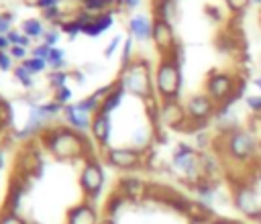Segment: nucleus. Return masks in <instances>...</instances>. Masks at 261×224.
Wrapping results in <instances>:
<instances>
[{
  "label": "nucleus",
  "instance_id": "e433bc0d",
  "mask_svg": "<svg viewBox=\"0 0 261 224\" xmlns=\"http://www.w3.org/2000/svg\"><path fill=\"white\" fill-rule=\"evenodd\" d=\"M49 53H51V47L49 45H45V43H41V45H37V47H33V57H39V59H45L47 61V57H49Z\"/></svg>",
  "mask_w": 261,
  "mask_h": 224
},
{
  "label": "nucleus",
  "instance_id": "2eb2a0df",
  "mask_svg": "<svg viewBox=\"0 0 261 224\" xmlns=\"http://www.w3.org/2000/svg\"><path fill=\"white\" fill-rule=\"evenodd\" d=\"M110 130H112L110 114L96 112V114L92 116V126H90L92 141H94L98 147H106V145H108V141H110Z\"/></svg>",
  "mask_w": 261,
  "mask_h": 224
},
{
  "label": "nucleus",
  "instance_id": "423d86ee",
  "mask_svg": "<svg viewBox=\"0 0 261 224\" xmlns=\"http://www.w3.org/2000/svg\"><path fill=\"white\" fill-rule=\"evenodd\" d=\"M104 161L110 167L122 169V171H133V169H141L147 167L145 161V153L133 149V147H116V149H108L104 153Z\"/></svg>",
  "mask_w": 261,
  "mask_h": 224
},
{
  "label": "nucleus",
  "instance_id": "c9c22d12",
  "mask_svg": "<svg viewBox=\"0 0 261 224\" xmlns=\"http://www.w3.org/2000/svg\"><path fill=\"white\" fill-rule=\"evenodd\" d=\"M120 43H122V37H120V35L112 37V39H110V43H108V45H106V49H104V55H106V57H112V55L116 53V49H118V45H120Z\"/></svg>",
  "mask_w": 261,
  "mask_h": 224
},
{
  "label": "nucleus",
  "instance_id": "49530a36",
  "mask_svg": "<svg viewBox=\"0 0 261 224\" xmlns=\"http://www.w3.org/2000/svg\"><path fill=\"white\" fill-rule=\"evenodd\" d=\"M4 167V155H2V149H0V169Z\"/></svg>",
  "mask_w": 261,
  "mask_h": 224
},
{
  "label": "nucleus",
  "instance_id": "0eeeda50",
  "mask_svg": "<svg viewBox=\"0 0 261 224\" xmlns=\"http://www.w3.org/2000/svg\"><path fill=\"white\" fill-rule=\"evenodd\" d=\"M232 204H234V208H237L241 214H245L247 218L257 220L259 214H261V202H259V195H257V191L253 189V185L247 183V181H239V183H234Z\"/></svg>",
  "mask_w": 261,
  "mask_h": 224
},
{
  "label": "nucleus",
  "instance_id": "c03bdc74",
  "mask_svg": "<svg viewBox=\"0 0 261 224\" xmlns=\"http://www.w3.org/2000/svg\"><path fill=\"white\" fill-rule=\"evenodd\" d=\"M253 83L257 86V90H259V94H261V75H259V77H255V79H253Z\"/></svg>",
  "mask_w": 261,
  "mask_h": 224
},
{
  "label": "nucleus",
  "instance_id": "f03ea898",
  "mask_svg": "<svg viewBox=\"0 0 261 224\" xmlns=\"http://www.w3.org/2000/svg\"><path fill=\"white\" fill-rule=\"evenodd\" d=\"M118 83L126 94H133L137 98H153L155 96V83L151 81L149 63L143 57H135L126 67H122Z\"/></svg>",
  "mask_w": 261,
  "mask_h": 224
},
{
  "label": "nucleus",
  "instance_id": "f8f14e48",
  "mask_svg": "<svg viewBox=\"0 0 261 224\" xmlns=\"http://www.w3.org/2000/svg\"><path fill=\"white\" fill-rule=\"evenodd\" d=\"M61 114H63V120L67 122V126L73 128V130H77V132H82V134L86 130H90V126H92V114L86 112L82 106H77V102L63 106V112Z\"/></svg>",
  "mask_w": 261,
  "mask_h": 224
},
{
  "label": "nucleus",
  "instance_id": "2f4dec72",
  "mask_svg": "<svg viewBox=\"0 0 261 224\" xmlns=\"http://www.w3.org/2000/svg\"><path fill=\"white\" fill-rule=\"evenodd\" d=\"M224 2H226V6L230 8V12H234V14L245 12L247 6L251 4V0H224Z\"/></svg>",
  "mask_w": 261,
  "mask_h": 224
},
{
  "label": "nucleus",
  "instance_id": "f257e3e1",
  "mask_svg": "<svg viewBox=\"0 0 261 224\" xmlns=\"http://www.w3.org/2000/svg\"><path fill=\"white\" fill-rule=\"evenodd\" d=\"M41 143L47 151H51L59 159H84L94 161L90 151V143L86 134L69 128V126H47L41 132Z\"/></svg>",
  "mask_w": 261,
  "mask_h": 224
},
{
  "label": "nucleus",
  "instance_id": "ea45409f",
  "mask_svg": "<svg viewBox=\"0 0 261 224\" xmlns=\"http://www.w3.org/2000/svg\"><path fill=\"white\" fill-rule=\"evenodd\" d=\"M12 45H10V41H8V37L6 35H0V51H8Z\"/></svg>",
  "mask_w": 261,
  "mask_h": 224
},
{
  "label": "nucleus",
  "instance_id": "de8ad7c7",
  "mask_svg": "<svg viewBox=\"0 0 261 224\" xmlns=\"http://www.w3.org/2000/svg\"><path fill=\"white\" fill-rule=\"evenodd\" d=\"M251 2H253V4H261V0H251Z\"/></svg>",
  "mask_w": 261,
  "mask_h": 224
},
{
  "label": "nucleus",
  "instance_id": "dca6fc26",
  "mask_svg": "<svg viewBox=\"0 0 261 224\" xmlns=\"http://www.w3.org/2000/svg\"><path fill=\"white\" fill-rule=\"evenodd\" d=\"M65 224H98V212L90 202H80L69 208Z\"/></svg>",
  "mask_w": 261,
  "mask_h": 224
},
{
  "label": "nucleus",
  "instance_id": "6e6552de",
  "mask_svg": "<svg viewBox=\"0 0 261 224\" xmlns=\"http://www.w3.org/2000/svg\"><path fill=\"white\" fill-rule=\"evenodd\" d=\"M80 185L86 193V202H94V198L102 191V185H104V171L100 167V163L96 161H86L82 173H80Z\"/></svg>",
  "mask_w": 261,
  "mask_h": 224
},
{
  "label": "nucleus",
  "instance_id": "f3484780",
  "mask_svg": "<svg viewBox=\"0 0 261 224\" xmlns=\"http://www.w3.org/2000/svg\"><path fill=\"white\" fill-rule=\"evenodd\" d=\"M128 33L137 41H147L153 35V18L147 14H135L128 20Z\"/></svg>",
  "mask_w": 261,
  "mask_h": 224
},
{
  "label": "nucleus",
  "instance_id": "a18cd8bd",
  "mask_svg": "<svg viewBox=\"0 0 261 224\" xmlns=\"http://www.w3.org/2000/svg\"><path fill=\"white\" fill-rule=\"evenodd\" d=\"M98 224H114V222H112V220H110V218H104V220H100V222H98Z\"/></svg>",
  "mask_w": 261,
  "mask_h": 224
},
{
  "label": "nucleus",
  "instance_id": "7ed1b4c3",
  "mask_svg": "<svg viewBox=\"0 0 261 224\" xmlns=\"http://www.w3.org/2000/svg\"><path fill=\"white\" fill-rule=\"evenodd\" d=\"M220 143H222V153L228 155L232 161H249L257 155V138L255 132L251 130H230L220 134Z\"/></svg>",
  "mask_w": 261,
  "mask_h": 224
},
{
  "label": "nucleus",
  "instance_id": "b1692460",
  "mask_svg": "<svg viewBox=\"0 0 261 224\" xmlns=\"http://www.w3.org/2000/svg\"><path fill=\"white\" fill-rule=\"evenodd\" d=\"M47 65L51 67V71H59L65 67V53L59 47H51V53L47 57Z\"/></svg>",
  "mask_w": 261,
  "mask_h": 224
},
{
  "label": "nucleus",
  "instance_id": "72a5a7b5",
  "mask_svg": "<svg viewBox=\"0 0 261 224\" xmlns=\"http://www.w3.org/2000/svg\"><path fill=\"white\" fill-rule=\"evenodd\" d=\"M43 43L49 45V47H57V43H59V31H57V29H49V31H45V35H43Z\"/></svg>",
  "mask_w": 261,
  "mask_h": 224
},
{
  "label": "nucleus",
  "instance_id": "c85d7f7f",
  "mask_svg": "<svg viewBox=\"0 0 261 224\" xmlns=\"http://www.w3.org/2000/svg\"><path fill=\"white\" fill-rule=\"evenodd\" d=\"M133 59H135V43H133V39H126V41H124V47H122V59H120V65L126 67Z\"/></svg>",
  "mask_w": 261,
  "mask_h": 224
},
{
  "label": "nucleus",
  "instance_id": "a19ab883",
  "mask_svg": "<svg viewBox=\"0 0 261 224\" xmlns=\"http://www.w3.org/2000/svg\"><path fill=\"white\" fill-rule=\"evenodd\" d=\"M206 12H208V14H210V16H214V18H216V20H218V18H220V12H218V8H206Z\"/></svg>",
  "mask_w": 261,
  "mask_h": 224
},
{
  "label": "nucleus",
  "instance_id": "393cba45",
  "mask_svg": "<svg viewBox=\"0 0 261 224\" xmlns=\"http://www.w3.org/2000/svg\"><path fill=\"white\" fill-rule=\"evenodd\" d=\"M126 204V200L118 193V191H114L108 200H106V214L108 216H118V212H120V208Z\"/></svg>",
  "mask_w": 261,
  "mask_h": 224
},
{
  "label": "nucleus",
  "instance_id": "473e14b6",
  "mask_svg": "<svg viewBox=\"0 0 261 224\" xmlns=\"http://www.w3.org/2000/svg\"><path fill=\"white\" fill-rule=\"evenodd\" d=\"M8 53H10V57L14 59V61H24V59H29V55H27V47H20V45H12L10 49H8Z\"/></svg>",
  "mask_w": 261,
  "mask_h": 224
},
{
  "label": "nucleus",
  "instance_id": "1a4fd4ad",
  "mask_svg": "<svg viewBox=\"0 0 261 224\" xmlns=\"http://www.w3.org/2000/svg\"><path fill=\"white\" fill-rule=\"evenodd\" d=\"M234 83L237 79L224 71H212L206 79V94L216 102V104H222L234 90Z\"/></svg>",
  "mask_w": 261,
  "mask_h": 224
},
{
  "label": "nucleus",
  "instance_id": "ddd939ff",
  "mask_svg": "<svg viewBox=\"0 0 261 224\" xmlns=\"http://www.w3.org/2000/svg\"><path fill=\"white\" fill-rule=\"evenodd\" d=\"M186 108L177 102V100H163L161 108H159V124L177 128L184 120H186Z\"/></svg>",
  "mask_w": 261,
  "mask_h": 224
},
{
  "label": "nucleus",
  "instance_id": "09e8293b",
  "mask_svg": "<svg viewBox=\"0 0 261 224\" xmlns=\"http://www.w3.org/2000/svg\"><path fill=\"white\" fill-rule=\"evenodd\" d=\"M257 222H259V224H261V214H259V218H257Z\"/></svg>",
  "mask_w": 261,
  "mask_h": 224
},
{
  "label": "nucleus",
  "instance_id": "20e7f679",
  "mask_svg": "<svg viewBox=\"0 0 261 224\" xmlns=\"http://www.w3.org/2000/svg\"><path fill=\"white\" fill-rule=\"evenodd\" d=\"M155 92L161 100H177V94L181 90V71L179 65L169 61L167 57H161L157 69H155Z\"/></svg>",
  "mask_w": 261,
  "mask_h": 224
},
{
  "label": "nucleus",
  "instance_id": "37998d69",
  "mask_svg": "<svg viewBox=\"0 0 261 224\" xmlns=\"http://www.w3.org/2000/svg\"><path fill=\"white\" fill-rule=\"evenodd\" d=\"M71 79H75V81H84V73H82V71H71Z\"/></svg>",
  "mask_w": 261,
  "mask_h": 224
},
{
  "label": "nucleus",
  "instance_id": "4be33fe9",
  "mask_svg": "<svg viewBox=\"0 0 261 224\" xmlns=\"http://www.w3.org/2000/svg\"><path fill=\"white\" fill-rule=\"evenodd\" d=\"M20 29L31 39H39V37L45 35V26H43V22L39 18H27V20H22V26Z\"/></svg>",
  "mask_w": 261,
  "mask_h": 224
},
{
  "label": "nucleus",
  "instance_id": "9d476101",
  "mask_svg": "<svg viewBox=\"0 0 261 224\" xmlns=\"http://www.w3.org/2000/svg\"><path fill=\"white\" fill-rule=\"evenodd\" d=\"M184 108H186V114L194 120H210L216 114L218 104L208 94H198V96H192Z\"/></svg>",
  "mask_w": 261,
  "mask_h": 224
},
{
  "label": "nucleus",
  "instance_id": "39448f33",
  "mask_svg": "<svg viewBox=\"0 0 261 224\" xmlns=\"http://www.w3.org/2000/svg\"><path fill=\"white\" fill-rule=\"evenodd\" d=\"M171 165L173 169L188 181V183H196L204 177L202 173V165H200V151H196L192 145L188 143H179L171 155Z\"/></svg>",
  "mask_w": 261,
  "mask_h": 224
},
{
  "label": "nucleus",
  "instance_id": "f704fd0d",
  "mask_svg": "<svg viewBox=\"0 0 261 224\" xmlns=\"http://www.w3.org/2000/svg\"><path fill=\"white\" fill-rule=\"evenodd\" d=\"M247 106H249L251 112L261 116V94L259 96H247Z\"/></svg>",
  "mask_w": 261,
  "mask_h": 224
},
{
  "label": "nucleus",
  "instance_id": "6ab92c4d",
  "mask_svg": "<svg viewBox=\"0 0 261 224\" xmlns=\"http://www.w3.org/2000/svg\"><path fill=\"white\" fill-rule=\"evenodd\" d=\"M112 22H114V14H112V12L96 14V16L92 18V22L84 29V35H88V37L96 39V37H100L104 31H108V29L112 26Z\"/></svg>",
  "mask_w": 261,
  "mask_h": 224
},
{
  "label": "nucleus",
  "instance_id": "79ce46f5",
  "mask_svg": "<svg viewBox=\"0 0 261 224\" xmlns=\"http://www.w3.org/2000/svg\"><path fill=\"white\" fill-rule=\"evenodd\" d=\"M84 67H86V73H96L98 71V65H94V63H88Z\"/></svg>",
  "mask_w": 261,
  "mask_h": 224
},
{
  "label": "nucleus",
  "instance_id": "7c9ffc66",
  "mask_svg": "<svg viewBox=\"0 0 261 224\" xmlns=\"http://www.w3.org/2000/svg\"><path fill=\"white\" fill-rule=\"evenodd\" d=\"M55 102H59L61 106H67L69 104V100H71V90L67 88V86H63V88H59V90H55V98H53Z\"/></svg>",
  "mask_w": 261,
  "mask_h": 224
},
{
  "label": "nucleus",
  "instance_id": "58836bf2",
  "mask_svg": "<svg viewBox=\"0 0 261 224\" xmlns=\"http://www.w3.org/2000/svg\"><path fill=\"white\" fill-rule=\"evenodd\" d=\"M116 4H118L120 8H128V10H133V8H139L141 0H118Z\"/></svg>",
  "mask_w": 261,
  "mask_h": 224
},
{
  "label": "nucleus",
  "instance_id": "4468645a",
  "mask_svg": "<svg viewBox=\"0 0 261 224\" xmlns=\"http://www.w3.org/2000/svg\"><path fill=\"white\" fill-rule=\"evenodd\" d=\"M116 191L126 200V202H141L147 195V183L139 177H122L116 185Z\"/></svg>",
  "mask_w": 261,
  "mask_h": 224
},
{
  "label": "nucleus",
  "instance_id": "412c9836",
  "mask_svg": "<svg viewBox=\"0 0 261 224\" xmlns=\"http://www.w3.org/2000/svg\"><path fill=\"white\" fill-rule=\"evenodd\" d=\"M114 2L118 0H82V10L90 12V14H102V12H112L110 8L114 6Z\"/></svg>",
  "mask_w": 261,
  "mask_h": 224
},
{
  "label": "nucleus",
  "instance_id": "9b49d317",
  "mask_svg": "<svg viewBox=\"0 0 261 224\" xmlns=\"http://www.w3.org/2000/svg\"><path fill=\"white\" fill-rule=\"evenodd\" d=\"M151 41L161 51V55L169 53L177 45L175 33H173V24H169L165 20H159V18H153V35H151Z\"/></svg>",
  "mask_w": 261,
  "mask_h": 224
},
{
  "label": "nucleus",
  "instance_id": "bb28decb",
  "mask_svg": "<svg viewBox=\"0 0 261 224\" xmlns=\"http://www.w3.org/2000/svg\"><path fill=\"white\" fill-rule=\"evenodd\" d=\"M22 65L33 73V75H37V73H43L45 69H47V61L45 59H39V57H29V59H24L22 61Z\"/></svg>",
  "mask_w": 261,
  "mask_h": 224
},
{
  "label": "nucleus",
  "instance_id": "aec40b11",
  "mask_svg": "<svg viewBox=\"0 0 261 224\" xmlns=\"http://www.w3.org/2000/svg\"><path fill=\"white\" fill-rule=\"evenodd\" d=\"M126 92L122 90V86L118 83V79H116V88L102 100V106H100V112H104V114H110V112H114L118 106H120V102H122V96H124Z\"/></svg>",
  "mask_w": 261,
  "mask_h": 224
},
{
  "label": "nucleus",
  "instance_id": "5701e85b",
  "mask_svg": "<svg viewBox=\"0 0 261 224\" xmlns=\"http://www.w3.org/2000/svg\"><path fill=\"white\" fill-rule=\"evenodd\" d=\"M71 79V71H65V69H59V71H49L47 75V81L53 90H59L63 86H67V81Z\"/></svg>",
  "mask_w": 261,
  "mask_h": 224
},
{
  "label": "nucleus",
  "instance_id": "cd10ccee",
  "mask_svg": "<svg viewBox=\"0 0 261 224\" xmlns=\"http://www.w3.org/2000/svg\"><path fill=\"white\" fill-rule=\"evenodd\" d=\"M8 41H10V45H20V47H29V43H31V37H27L22 31H10L8 35Z\"/></svg>",
  "mask_w": 261,
  "mask_h": 224
},
{
  "label": "nucleus",
  "instance_id": "8fccbe9b",
  "mask_svg": "<svg viewBox=\"0 0 261 224\" xmlns=\"http://www.w3.org/2000/svg\"><path fill=\"white\" fill-rule=\"evenodd\" d=\"M80 2H82V0H80Z\"/></svg>",
  "mask_w": 261,
  "mask_h": 224
},
{
  "label": "nucleus",
  "instance_id": "a878e982",
  "mask_svg": "<svg viewBox=\"0 0 261 224\" xmlns=\"http://www.w3.org/2000/svg\"><path fill=\"white\" fill-rule=\"evenodd\" d=\"M12 73H14L16 81H20L24 88H33V73H31L22 63H20V65H14Z\"/></svg>",
  "mask_w": 261,
  "mask_h": 224
},
{
  "label": "nucleus",
  "instance_id": "a211bd4d",
  "mask_svg": "<svg viewBox=\"0 0 261 224\" xmlns=\"http://www.w3.org/2000/svg\"><path fill=\"white\" fill-rule=\"evenodd\" d=\"M153 18L165 20L169 24H173L179 18V8H177V0H153Z\"/></svg>",
  "mask_w": 261,
  "mask_h": 224
},
{
  "label": "nucleus",
  "instance_id": "4c0bfd02",
  "mask_svg": "<svg viewBox=\"0 0 261 224\" xmlns=\"http://www.w3.org/2000/svg\"><path fill=\"white\" fill-rule=\"evenodd\" d=\"M61 0H35V6L41 8V10H47V8H53V6H59Z\"/></svg>",
  "mask_w": 261,
  "mask_h": 224
},
{
  "label": "nucleus",
  "instance_id": "c756f323",
  "mask_svg": "<svg viewBox=\"0 0 261 224\" xmlns=\"http://www.w3.org/2000/svg\"><path fill=\"white\" fill-rule=\"evenodd\" d=\"M0 224H29V222H24V220L20 218V214H16V212L2 210V214H0Z\"/></svg>",
  "mask_w": 261,
  "mask_h": 224
}]
</instances>
